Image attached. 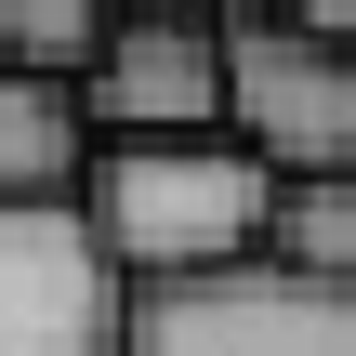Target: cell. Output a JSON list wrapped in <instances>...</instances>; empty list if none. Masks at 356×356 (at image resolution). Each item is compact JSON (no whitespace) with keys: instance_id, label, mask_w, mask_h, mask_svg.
I'll return each instance as SVG.
<instances>
[{"instance_id":"6da1fadb","label":"cell","mask_w":356,"mask_h":356,"mask_svg":"<svg viewBox=\"0 0 356 356\" xmlns=\"http://www.w3.org/2000/svg\"><path fill=\"white\" fill-rule=\"evenodd\" d=\"M264 211H277V172H264L238 132H198V145H106L92 185H79V225L106 238V264L132 277V304L264 264Z\"/></svg>"},{"instance_id":"7a4b0ae2","label":"cell","mask_w":356,"mask_h":356,"mask_svg":"<svg viewBox=\"0 0 356 356\" xmlns=\"http://www.w3.org/2000/svg\"><path fill=\"white\" fill-rule=\"evenodd\" d=\"M225 132L277 185L356 172V53L304 13H225Z\"/></svg>"},{"instance_id":"3957f363","label":"cell","mask_w":356,"mask_h":356,"mask_svg":"<svg viewBox=\"0 0 356 356\" xmlns=\"http://www.w3.org/2000/svg\"><path fill=\"white\" fill-rule=\"evenodd\" d=\"M0 356H132V277L106 264L79 198L0 211Z\"/></svg>"},{"instance_id":"277c9868","label":"cell","mask_w":356,"mask_h":356,"mask_svg":"<svg viewBox=\"0 0 356 356\" xmlns=\"http://www.w3.org/2000/svg\"><path fill=\"white\" fill-rule=\"evenodd\" d=\"M132 356H356V291L238 264L198 291H145L132 304Z\"/></svg>"},{"instance_id":"5b68a950","label":"cell","mask_w":356,"mask_h":356,"mask_svg":"<svg viewBox=\"0 0 356 356\" xmlns=\"http://www.w3.org/2000/svg\"><path fill=\"white\" fill-rule=\"evenodd\" d=\"M92 132L106 145H198L225 132V13H119L106 66H92Z\"/></svg>"},{"instance_id":"8992f818","label":"cell","mask_w":356,"mask_h":356,"mask_svg":"<svg viewBox=\"0 0 356 356\" xmlns=\"http://www.w3.org/2000/svg\"><path fill=\"white\" fill-rule=\"evenodd\" d=\"M92 159H106V132H92L79 92L0 79V211H53V198H79Z\"/></svg>"},{"instance_id":"52a82bcc","label":"cell","mask_w":356,"mask_h":356,"mask_svg":"<svg viewBox=\"0 0 356 356\" xmlns=\"http://www.w3.org/2000/svg\"><path fill=\"white\" fill-rule=\"evenodd\" d=\"M119 13L106 0H0V79H40V92H92Z\"/></svg>"},{"instance_id":"ba28073f","label":"cell","mask_w":356,"mask_h":356,"mask_svg":"<svg viewBox=\"0 0 356 356\" xmlns=\"http://www.w3.org/2000/svg\"><path fill=\"white\" fill-rule=\"evenodd\" d=\"M264 264H277V277H317V291H356V172L277 185V211H264Z\"/></svg>"}]
</instances>
